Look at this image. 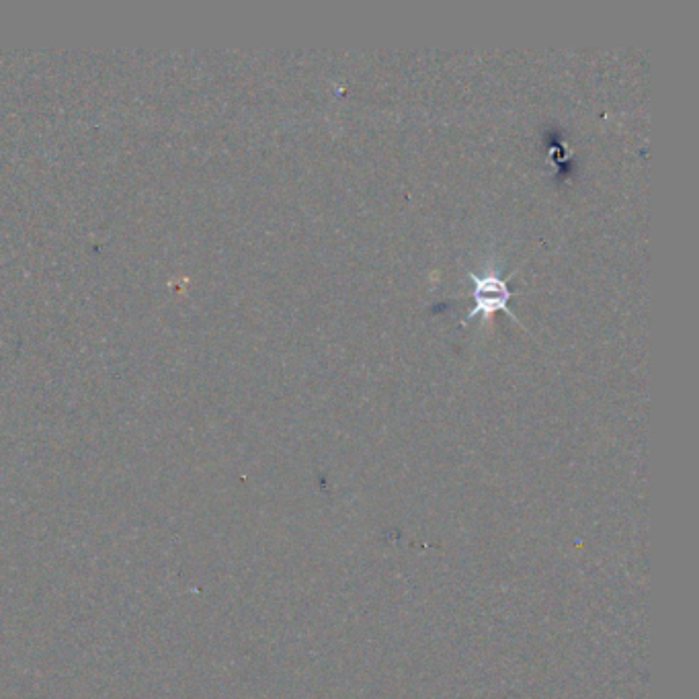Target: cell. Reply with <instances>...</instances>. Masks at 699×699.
I'll return each mask as SVG.
<instances>
[{
	"label": "cell",
	"mask_w": 699,
	"mask_h": 699,
	"mask_svg": "<svg viewBox=\"0 0 699 699\" xmlns=\"http://www.w3.org/2000/svg\"><path fill=\"white\" fill-rule=\"evenodd\" d=\"M474 281V308L468 314V318L476 314L490 316L499 310L507 312V302L511 298V292L507 287V281L501 279L497 273H486V275H474L470 273Z\"/></svg>",
	"instance_id": "cell-1"
}]
</instances>
